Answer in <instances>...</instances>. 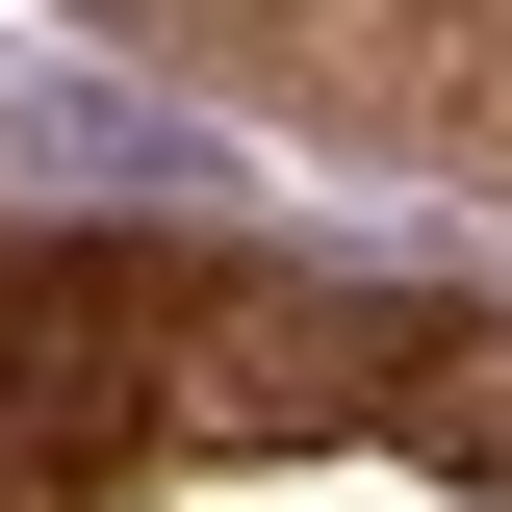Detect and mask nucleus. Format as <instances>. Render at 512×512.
I'll return each mask as SVG.
<instances>
[{"label":"nucleus","mask_w":512,"mask_h":512,"mask_svg":"<svg viewBox=\"0 0 512 512\" xmlns=\"http://www.w3.org/2000/svg\"><path fill=\"white\" fill-rule=\"evenodd\" d=\"M180 333H205V256H154V231L0 256V512H77L180 436Z\"/></svg>","instance_id":"1"}]
</instances>
